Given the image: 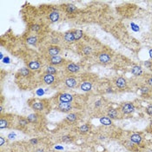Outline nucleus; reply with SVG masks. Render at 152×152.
Wrapping results in <instances>:
<instances>
[{
  "label": "nucleus",
  "mask_w": 152,
  "mask_h": 152,
  "mask_svg": "<svg viewBox=\"0 0 152 152\" xmlns=\"http://www.w3.org/2000/svg\"><path fill=\"white\" fill-rule=\"evenodd\" d=\"M80 88L83 91L87 92V91L91 90V89H92V84H91L90 82H83V83H81Z\"/></svg>",
  "instance_id": "nucleus-10"
},
{
  "label": "nucleus",
  "mask_w": 152,
  "mask_h": 152,
  "mask_svg": "<svg viewBox=\"0 0 152 152\" xmlns=\"http://www.w3.org/2000/svg\"><path fill=\"white\" fill-rule=\"evenodd\" d=\"M19 73L22 77H27V76L30 74V70L27 69V68H22V69L19 71Z\"/></svg>",
  "instance_id": "nucleus-28"
},
{
  "label": "nucleus",
  "mask_w": 152,
  "mask_h": 152,
  "mask_svg": "<svg viewBox=\"0 0 152 152\" xmlns=\"http://www.w3.org/2000/svg\"><path fill=\"white\" fill-rule=\"evenodd\" d=\"M107 115H108V117H110V119H116L118 116V111L114 109H110L107 112Z\"/></svg>",
  "instance_id": "nucleus-16"
},
{
  "label": "nucleus",
  "mask_w": 152,
  "mask_h": 152,
  "mask_svg": "<svg viewBox=\"0 0 152 152\" xmlns=\"http://www.w3.org/2000/svg\"><path fill=\"white\" fill-rule=\"evenodd\" d=\"M3 61H4V63H5V64H9L10 63V58L8 57V56H6V57L4 58Z\"/></svg>",
  "instance_id": "nucleus-39"
},
{
  "label": "nucleus",
  "mask_w": 152,
  "mask_h": 152,
  "mask_svg": "<svg viewBox=\"0 0 152 152\" xmlns=\"http://www.w3.org/2000/svg\"><path fill=\"white\" fill-rule=\"evenodd\" d=\"M38 140L37 139V138H34V139H32L30 141V143H32V144H37L38 143Z\"/></svg>",
  "instance_id": "nucleus-38"
},
{
  "label": "nucleus",
  "mask_w": 152,
  "mask_h": 152,
  "mask_svg": "<svg viewBox=\"0 0 152 152\" xmlns=\"http://www.w3.org/2000/svg\"><path fill=\"white\" fill-rule=\"evenodd\" d=\"M134 110H135V106H134V104H131V103L124 104L122 105V107H121V111L125 115L131 114L132 112H134Z\"/></svg>",
  "instance_id": "nucleus-1"
},
{
  "label": "nucleus",
  "mask_w": 152,
  "mask_h": 152,
  "mask_svg": "<svg viewBox=\"0 0 152 152\" xmlns=\"http://www.w3.org/2000/svg\"><path fill=\"white\" fill-rule=\"evenodd\" d=\"M26 43L28 44H31V45H35V44H37V43H38V38L35 36L29 37L26 39Z\"/></svg>",
  "instance_id": "nucleus-20"
},
{
  "label": "nucleus",
  "mask_w": 152,
  "mask_h": 152,
  "mask_svg": "<svg viewBox=\"0 0 152 152\" xmlns=\"http://www.w3.org/2000/svg\"><path fill=\"white\" fill-rule=\"evenodd\" d=\"M72 138L71 136H62V141L64 142V143H69V142H71Z\"/></svg>",
  "instance_id": "nucleus-30"
},
{
  "label": "nucleus",
  "mask_w": 152,
  "mask_h": 152,
  "mask_svg": "<svg viewBox=\"0 0 152 152\" xmlns=\"http://www.w3.org/2000/svg\"><path fill=\"white\" fill-rule=\"evenodd\" d=\"M95 105H96L97 107H99L101 105V101H97V102L95 103Z\"/></svg>",
  "instance_id": "nucleus-43"
},
{
  "label": "nucleus",
  "mask_w": 152,
  "mask_h": 152,
  "mask_svg": "<svg viewBox=\"0 0 152 152\" xmlns=\"http://www.w3.org/2000/svg\"><path fill=\"white\" fill-rule=\"evenodd\" d=\"M28 122H29V121L27 120V119H25V118H20V119H19V121H18V124H19V125L25 126V125H27Z\"/></svg>",
  "instance_id": "nucleus-29"
},
{
  "label": "nucleus",
  "mask_w": 152,
  "mask_h": 152,
  "mask_svg": "<svg viewBox=\"0 0 152 152\" xmlns=\"http://www.w3.org/2000/svg\"><path fill=\"white\" fill-rule=\"evenodd\" d=\"M126 84H127V83H126V80L124 78H123V77H119V78L116 79V85L118 87L119 89H124L126 87Z\"/></svg>",
  "instance_id": "nucleus-14"
},
{
  "label": "nucleus",
  "mask_w": 152,
  "mask_h": 152,
  "mask_svg": "<svg viewBox=\"0 0 152 152\" xmlns=\"http://www.w3.org/2000/svg\"><path fill=\"white\" fill-rule=\"evenodd\" d=\"M3 110H4V108H3V107L1 106V107H0V111L2 112V111H3Z\"/></svg>",
  "instance_id": "nucleus-47"
},
{
  "label": "nucleus",
  "mask_w": 152,
  "mask_h": 152,
  "mask_svg": "<svg viewBox=\"0 0 152 152\" xmlns=\"http://www.w3.org/2000/svg\"><path fill=\"white\" fill-rule=\"evenodd\" d=\"M98 59L102 64H109L111 61V57H110V54L105 53V52H103V53L99 54Z\"/></svg>",
  "instance_id": "nucleus-3"
},
{
  "label": "nucleus",
  "mask_w": 152,
  "mask_h": 152,
  "mask_svg": "<svg viewBox=\"0 0 152 152\" xmlns=\"http://www.w3.org/2000/svg\"><path fill=\"white\" fill-rule=\"evenodd\" d=\"M149 56H150V57L152 58V49H151V50H149Z\"/></svg>",
  "instance_id": "nucleus-46"
},
{
  "label": "nucleus",
  "mask_w": 152,
  "mask_h": 152,
  "mask_svg": "<svg viewBox=\"0 0 152 152\" xmlns=\"http://www.w3.org/2000/svg\"><path fill=\"white\" fill-rule=\"evenodd\" d=\"M32 109L37 111H41L44 110V104L41 102H37L32 104Z\"/></svg>",
  "instance_id": "nucleus-19"
},
{
  "label": "nucleus",
  "mask_w": 152,
  "mask_h": 152,
  "mask_svg": "<svg viewBox=\"0 0 152 152\" xmlns=\"http://www.w3.org/2000/svg\"><path fill=\"white\" fill-rule=\"evenodd\" d=\"M146 112H147L149 116H152V104L149 105V106L147 107V109H146Z\"/></svg>",
  "instance_id": "nucleus-34"
},
{
  "label": "nucleus",
  "mask_w": 152,
  "mask_h": 152,
  "mask_svg": "<svg viewBox=\"0 0 152 152\" xmlns=\"http://www.w3.org/2000/svg\"><path fill=\"white\" fill-rule=\"evenodd\" d=\"M15 136H16V134H15V133H11V134H9L8 138H9V139H11V140H12V139H14V138H15Z\"/></svg>",
  "instance_id": "nucleus-37"
},
{
  "label": "nucleus",
  "mask_w": 152,
  "mask_h": 152,
  "mask_svg": "<svg viewBox=\"0 0 152 152\" xmlns=\"http://www.w3.org/2000/svg\"><path fill=\"white\" fill-rule=\"evenodd\" d=\"M35 152H44V149H37Z\"/></svg>",
  "instance_id": "nucleus-45"
},
{
  "label": "nucleus",
  "mask_w": 152,
  "mask_h": 152,
  "mask_svg": "<svg viewBox=\"0 0 152 152\" xmlns=\"http://www.w3.org/2000/svg\"><path fill=\"white\" fill-rule=\"evenodd\" d=\"M73 34H74V38H75V40L77 41L79 40L80 38L83 37V32L80 30H76L73 32Z\"/></svg>",
  "instance_id": "nucleus-21"
},
{
  "label": "nucleus",
  "mask_w": 152,
  "mask_h": 152,
  "mask_svg": "<svg viewBox=\"0 0 152 152\" xmlns=\"http://www.w3.org/2000/svg\"><path fill=\"white\" fill-rule=\"evenodd\" d=\"M131 72L135 76H141L143 74V70H142L141 66L135 65L131 68Z\"/></svg>",
  "instance_id": "nucleus-15"
},
{
  "label": "nucleus",
  "mask_w": 152,
  "mask_h": 152,
  "mask_svg": "<svg viewBox=\"0 0 152 152\" xmlns=\"http://www.w3.org/2000/svg\"><path fill=\"white\" fill-rule=\"evenodd\" d=\"M149 89L148 88V87H146V86H143V87H142L141 88V92H142V94H148L149 93Z\"/></svg>",
  "instance_id": "nucleus-33"
},
{
  "label": "nucleus",
  "mask_w": 152,
  "mask_h": 152,
  "mask_svg": "<svg viewBox=\"0 0 152 152\" xmlns=\"http://www.w3.org/2000/svg\"><path fill=\"white\" fill-rule=\"evenodd\" d=\"M49 18L50 20L51 21L52 23H55V22H57L58 19H59V13L58 11H51L49 15Z\"/></svg>",
  "instance_id": "nucleus-12"
},
{
  "label": "nucleus",
  "mask_w": 152,
  "mask_h": 152,
  "mask_svg": "<svg viewBox=\"0 0 152 152\" xmlns=\"http://www.w3.org/2000/svg\"><path fill=\"white\" fill-rule=\"evenodd\" d=\"M77 116L75 113H70V114L66 116V119L70 121V122H75V121L77 120Z\"/></svg>",
  "instance_id": "nucleus-25"
},
{
  "label": "nucleus",
  "mask_w": 152,
  "mask_h": 152,
  "mask_svg": "<svg viewBox=\"0 0 152 152\" xmlns=\"http://www.w3.org/2000/svg\"><path fill=\"white\" fill-rule=\"evenodd\" d=\"M89 127L88 124H83V125H82L81 127H79V132L82 134L87 133V132L89 131Z\"/></svg>",
  "instance_id": "nucleus-23"
},
{
  "label": "nucleus",
  "mask_w": 152,
  "mask_h": 152,
  "mask_svg": "<svg viewBox=\"0 0 152 152\" xmlns=\"http://www.w3.org/2000/svg\"><path fill=\"white\" fill-rule=\"evenodd\" d=\"M66 68H67V71H69L70 72H72V73H75V72L79 71V70H80V67H79L77 64H73V63L68 64Z\"/></svg>",
  "instance_id": "nucleus-13"
},
{
  "label": "nucleus",
  "mask_w": 152,
  "mask_h": 152,
  "mask_svg": "<svg viewBox=\"0 0 152 152\" xmlns=\"http://www.w3.org/2000/svg\"><path fill=\"white\" fill-rule=\"evenodd\" d=\"M41 64L38 61H31L30 63L28 64V67L30 70H32V71H38L40 68Z\"/></svg>",
  "instance_id": "nucleus-11"
},
{
  "label": "nucleus",
  "mask_w": 152,
  "mask_h": 152,
  "mask_svg": "<svg viewBox=\"0 0 152 152\" xmlns=\"http://www.w3.org/2000/svg\"><path fill=\"white\" fill-rule=\"evenodd\" d=\"M60 52V49L56 45H51L48 49V53L50 56H56Z\"/></svg>",
  "instance_id": "nucleus-5"
},
{
  "label": "nucleus",
  "mask_w": 152,
  "mask_h": 152,
  "mask_svg": "<svg viewBox=\"0 0 152 152\" xmlns=\"http://www.w3.org/2000/svg\"><path fill=\"white\" fill-rule=\"evenodd\" d=\"M5 138L3 137V136H0V145H4V143H5Z\"/></svg>",
  "instance_id": "nucleus-40"
},
{
  "label": "nucleus",
  "mask_w": 152,
  "mask_h": 152,
  "mask_svg": "<svg viewBox=\"0 0 152 152\" xmlns=\"http://www.w3.org/2000/svg\"><path fill=\"white\" fill-rule=\"evenodd\" d=\"M73 100V96L70 93H63L59 96V101L62 103H71Z\"/></svg>",
  "instance_id": "nucleus-4"
},
{
  "label": "nucleus",
  "mask_w": 152,
  "mask_h": 152,
  "mask_svg": "<svg viewBox=\"0 0 152 152\" xmlns=\"http://www.w3.org/2000/svg\"><path fill=\"white\" fill-rule=\"evenodd\" d=\"M100 123L103 124V125L105 126H110L112 124V121L110 117L108 116H103V117L100 118Z\"/></svg>",
  "instance_id": "nucleus-17"
},
{
  "label": "nucleus",
  "mask_w": 152,
  "mask_h": 152,
  "mask_svg": "<svg viewBox=\"0 0 152 152\" xmlns=\"http://www.w3.org/2000/svg\"><path fill=\"white\" fill-rule=\"evenodd\" d=\"M147 83L149 85V86H152V77H149L147 80Z\"/></svg>",
  "instance_id": "nucleus-42"
},
{
  "label": "nucleus",
  "mask_w": 152,
  "mask_h": 152,
  "mask_svg": "<svg viewBox=\"0 0 152 152\" xmlns=\"http://www.w3.org/2000/svg\"><path fill=\"white\" fill-rule=\"evenodd\" d=\"M83 51L85 55H89V54L91 53V47H89V46H86V47L83 48Z\"/></svg>",
  "instance_id": "nucleus-31"
},
{
  "label": "nucleus",
  "mask_w": 152,
  "mask_h": 152,
  "mask_svg": "<svg viewBox=\"0 0 152 152\" xmlns=\"http://www.w3.org/2000/svg\"><path fill=\"white\" fill-rule=\"evenodd\" d=\"M144 65L147 66V67H149V66H150V63H149V61H146L145 63H144Z\"/></svg>",
  "instance_id": "nucleus-44"
},
{
  "label": "nucleus",
  "mask_w": 152,
  "mask_h": 152,
  "mask_svg": "<svg viewBox=\"0 0 152 152\" xmlns=\"http://www.w3.org/2000/svg\"><path fill=\"white\" fill-rule=\"evenodd\" d=\"M64 83H65L66 86L69 87V88H74L77 83V80H76L75 78H73V77H69V78H67L65 81H64Z\"/></svg>",
  "instance_id": "nucleus-9"
},
{
  "label": "nucleus",
  "mask_w": 152,
  "mask_h": 152,
  "mask_svg": "<svg viewBox=\"0 0 152 152\" xmlns=\"http://www.w3.org/2000/svg\"><path fill=\"white\" fill-rule=\"evenodd\" d=\"M55 81V77L51 74H45L44 76V82L46 84H52Z\"/></svg>",
  "instance_id": "nucleus-8"
},
{
  "label": "nucleus",
  "mask_w": 152,
  "mask_h": 152,
  "mask_svg": "<svg viewBox=\"0 0 152 152\" xmlns=\"http://www.w3.org/2000/svg\"><path fill=\"white\" fill-rule=\"evenodd\" d=\"M27 120L30 123H36L38 121V115L37 114H31L27 116Z\"/></svg>",
  "instance_id": "nucleus-22"
},
{
  "label": "nucleus",
  "mask_w": 152,
  "mask_h": 152,
  "mask_svg": "<svg viewBox=\"0 0 152 152\" xmlns=\"http://www.w3.org/2000/svg\"><path fill=\"white\" fill-rule=\"evenodd\" d=\"M32 30L33 31V32H38V31L41 30V25L40 24H33L32 27Z\"/></svg>",
  "instance_id": "nucleus-32"
},
{
  "label": "nucleus",
  "mask_w": 152,
  "mask_h": 152,
  "mask_svg": "<svg viewBox=\"0 0 152 152\" xmlns=\"http://www.w3.org/2000/svg\"><path fill=\"white\" fill-rule=\"evenodd\" d=\"M8 124H9V122L5 119V118H4V117L1 118V120H0V129L7 128L8 127Z\"/></svg>",
  "instance_id": "nucleus-24"
},
{
  "label": "nucleus",
  "mask_w": 152,
  "mask_h": 152,
  "mask_svg": "<svg viewBox=\"0 0 152 152\" xmlns=\"http://www.w3.org/2000/svg\"><path fill=\"white\" fill-rule=\"evenodd\" d=\"M72 109V105L71 103H62L58 104V110L62 112H69Z\"/></svg>",
  "instance_id": "nucleus-2"
},
{
  "label": "nucleus",
  "mask_w": 152,
  "mask_h": 152,
  "mask_svg": "<svg viewBox=\"0 0 152 152\" xmlns=\"http://www.w3.org/2000/svg\"><path fill=\"white\" fill-rule=\"evenodd\" d=\"M56 72V69L54 67V66L50 65L46 68V74H51V75H53V74H55Z\"/></svg>",
  "instance_id": "nucleus-26"
},
{
  "label": "nucleus",
  "mask_w": 152,
  "mask_h": 152,
  "mask_svg": "<svg viewBox=\"0 0 152 152\" xmlns=\"http://www.w3.org/2000/svg\"><path fill=\"white\" fill-rule=\"evenodd\" d=\"M77 11V7L75 6V5H68L67 6H66V11L69 13H73L75 12V11Z\"/></svg>",
  "instance_id": "nucleus-27"
},
{
  "label": "nucleus",
  "mask_w": 152,
  "mask_h": 152,
  "mask_svg": "<svg viewBox=\"0 0 152 152\" xmlns=\"http://www.w3.org/2000/svg\"><path fill=\"white\" fill-rule=\"evenodd\" d=\"M0 56H1V59H3V54L0 53Z\"/></svg>",
  "instance_id": "nucleus-48"
},
{
  "label": "nucleus",
  "mask_w": 152,
  "mask_h": 152,
  "mask_svg": "<svg viewBox=\"0 0 152 152\" xmlns=\"http://www.w3.org/2000/svg\"><path fill=\"white\" fill-rule=\"evenodd\" d=\"M37 94H38V96H42V95L44 94V90H43L42 89H39L38 90V92H37Z\"/></svg>",
  "instance_id": "nucleus-41"
},
{
  "label": "nucleus",
  "mask_w": 152,
  "mask_h": 152,
  "mask_svg": "<svg viewBox=\"0 0 152 152\" xmlns=\"http://www.w3.org/2000/svg\"><path fill=\"white\" fill-rule=\"evenodd\" d=\"M64 59L60 56H51L50 59V62L52 65H58V64H62Z\"/></svg>",
  "instance_id": "nucleus-7"
},
{
  "label": "nucleus",
  "mask_w": 152,
  "mask_h": 152,
  "mask_svg": "<svg viewBox=\"0 0 152 152\" xmlns=\"http://www.w3.org/2000/svg\"><path fill=\"white\" fill-rule=\"evenodd\" d=\"M130 25H131V28H132V30H133L134 32H138V31H139V27H138L136 24H134V23H131Z\"/></svg>",
  "instance_id": "nucleus-35"
},
{
  "label": "nucleus",
  "mask_w": 152,
  "mask_h": 152,
  "mask_svg": "<svg viewBox=\"0 0 152 152\" xmlns=\"http://www.w3.org/2000/svg\"><path fill=\"white\" fill-rule=\"evenodd\" d=\"M64 39L66 43H69V44H72V43L75 42V38H74L73 32H68L64 34Z\"/></svg>",
  "instance_id": "nucleus-6"
},
{
  "label": "nucleus",
  "mask_w": 152,
  "mask_h": 152,
  "mask_svg": "<svg viewBox=\"0 0 152 152\" xmlns=\"http://www.w3.org/2000/svg\"><path fill=\"white\" fill-rule=\"evenodd\" d=\"M58 42H59V38H53L51 39V43L53 44H56Z\"/></svg>",
  "instance_id": "nucleus-36"
},
{
  "label": "nucleus",
  "mask_w": 152,
  "mask_h": 152,
  "mask_svg": "<svg viewBox=\"0 0 152 152\" xmlns=\"http://www.w3.org/2000/svg\"><path fill=\"white\" fill-rule=\"evenodd\" d=\"M130 142H132V143H140L142 142V137H141V136L138 135V134H133V135L130 136Z\"/></svg>",
  "instance_id": "nucleus-18"
}]
</instances>
